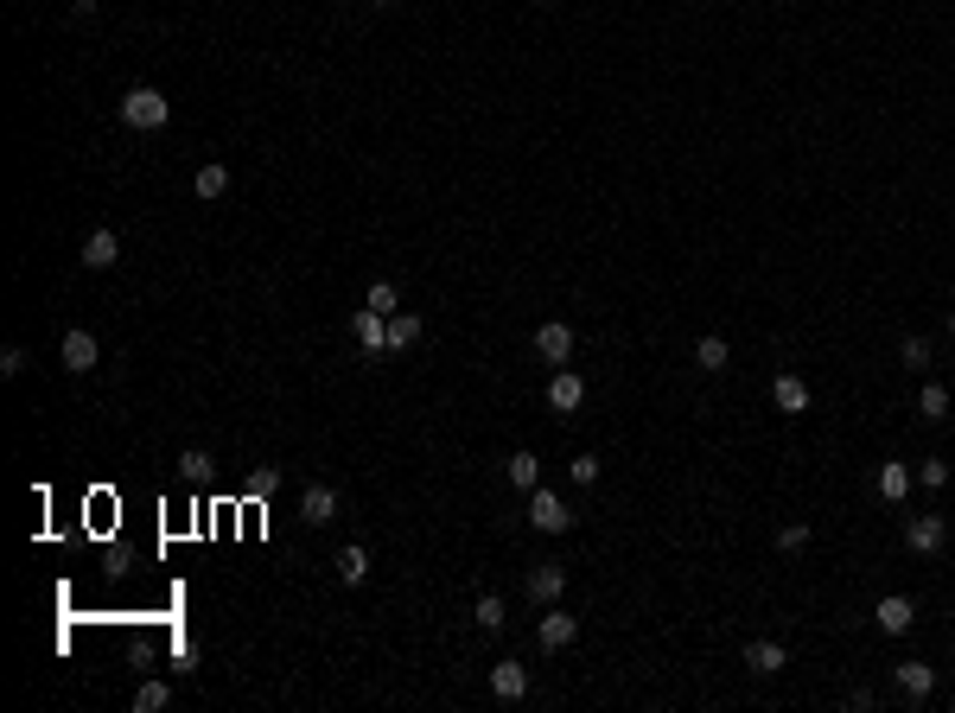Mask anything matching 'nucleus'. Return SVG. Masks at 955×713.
I'll return each mask as SVG.
<instances>
[{"mask_svg": "<svg viewBox=\"0 0 955 713\" xmlns=\"http://www.w3.org/2000/svg\"><path fill=\"white\" fill-rule=\"evenodd\" d=\"M96 357H102V344H96L90 332H83V325H71V332H64V344H58V363H64L71 376H90V370H96Z\"/></svg>", "mask_w": 955, "mask_h": 713, "instance_id": "obj_3", "label": "nucleus"}, {"mask_svg": "<svg viewBox=\"0 0 955 713\" xmlns=\"http://www.w3.org/2000/svg\"><path fill=\"white\" fill-rule=\"evenodd\" d=\"M363 306H376V312H402V300H395V281H376L370 287V300Z\"/></svg>", "mask_w": 955, "mask_h": 713, "instance_id": "obj_30", "label": "nucleus"}, {"mask_svg": "<svg viewBox=\"0 0 955 713\" xmlns=\"http://www.w3.org/2000/svg\"><path fill=\"white\" fill-rule=\"evenodd\" d=\"M949 332H955V306H949Z\"/></svg>", "mask_w": 955, "mask_h": 713, "instance_id": "obj_35", "label": "nucleus"}, {"mask_svg": "<svg viewBox=\"0 0 955 713\" xmlns=\"http://www.w3.org/2000/svg\"><path fill=\"white\" fill-rule=\"evenodd\" d=\"M370 7H395V0H370Z\"/></svg>", "mask_w": 955, "mask_h": 713, "instance_id": "obj_34", "label": "nucleus"}, {"mask_svg": "<svg viewBox=\"0 0 955 713\" xmlns=\"http://www.w3.org/2000/svg\"><path fill=\"white\" fill-rule=\"evenodd\" d=\"M472 618L484 624V631H503V599H497V593H484V599L472 605Z\"/></svg>", "mask_w": 955, "mask_h": 713, "instance_id": "obj_27", "label": "nucleus"}, {"mask_svg": "<svg viewBox=\"0 0 955 713\" xmlns=\"http://www.w3.org/2000/svg\"><path fill=\"white\" fill-rule=\"evenodd\" d=\"M561 593H567V573L554 567V561L529 573V599H535V605H561Z\"/></svg>", "mask_w": 955, "mask_h": 713, "instance_id": "obj_12", "label": "nucleus"}, {"mask_svg": "<svg viewBox=\"0 0 955 713\" xmlns=\"http://www.w3.org/2000/svg\"><path fill=\"white\" fill-rule=\"evenodd\" d=\"M905 491H911L905 459H885V465H879V497H885V503H905Z\"/></svg>", "mask_w": 955, "mask_h": 713, "instance_id": "obj_19", "label": "nucleus"}, {"mask_svg": "<svg viewBox=\"0 0 955 713\" xmlns=\"http://www.w3.org/2000/svg\"><path fill=\"white\" fill-rule=\"evenodd\" d=\"M491 694H497V701H523V694H529V669L523 663H497L491 669Z\"/></svg>", "mask_w": 955, "mask_h": 713, "instance_id": "obj_14", "label": "nucleus"}, {"mask_svg": "<svg viewBox=\"0 0 955 713\" xmlns=\"http://www.w3.org/2000/svg\"><path fill=\"white\" fill-rule=\"evenodd\" d=\"M771 402H777V414H809V382L784 370V376L771 382Z\"/></svg>", "mask_w": 955, "mask_h": 713, "instance_id": "obj_10", "label": "nucleus"}, {"mask_svg": "<svg viewBox=\"0 0 955 713\" xmlns=\"http://www.w3.org/2000/svg\"><path fill=\"white\" fill-rule=\"evenodd\" d=\"M115 262H121L115 230H90V236H83V268H115Z\"/></svg>", "mask_w": 955, "mask_h": 713, "instance_id": "obj_13", "label": "nucleus"}, {"mask_svg": "<svg viewBox=\"0 0 955 713\" xmlns=\"http://www.w3.org/2000/svg\"><path fill=\"white\" fill-rule=\"evenodd\" d=\"M179 478H185V484H211V452H185V459H179Z\"/></svg>", "mask_w": 955, "mask_h": 713, "instance_id": "obj_26", "label": "nucleus"}, {"mask_svg": "<svg viewBox=\"0 0 955 713\" xmlns=\"http://www.w3.org/2000/svg\"><path fill=\"white\" fill-rule=\"evenodd\" d=\"M166 115H172V102H166L160 90H147V83L121 96V121H128V128H160Z\"/></svg>", "mask_w": 955, "mask_h": 713, "instance_id": "obj_1", "label": "nucleus"}, {"mask_svg": "<svg viewBox=\"0 0 955 713\" xmlns=\"http://www.w3.org/2000/svg\"><path fill=\"white\" fill-rule=\"evenodd\" d=\"M745 663H752V675H777L790 656H784V643H777V637H752V643H745Z\"/></svg>", "mask_w": 955, "mask_h": 713, "instance_id": "obj_11", "label": "nucleus"}, {"mask_svg": "<svg viewBox=\"0 0 955 713\" xmlns=\"http://www.w3.org/2000/svg\"><path fill=\"white\" fill-rule=\"evenodd\" d=\"M873 624H879V631H885V637H905V631H911V624H917V605H911L905 593H885V599L873 605Z\"/></svg>", "mask_w": 955, "mask_h": 713, "instance_id": "obj_6", "label": "nucleus"}, {"mask_svg": "<svg viewBox=\"0 0 955 713\" xmlns=\"http://www.w3.org/2000/svg\"><path fill=\"white\" fill-rule=\"evenodd\" d=\"M421 332H427V325L414 319V312H389V357H395V351H414Z\"/></svg>", "mask_w": 955, "mask_h": 713, "instance_id": "obj_17", "label": "nucleus"}, {"mask_svg": "<svg viewBox=\"0 0 955 713\" xmlns=\"http://www.w3.org/2000/svg\"><path fill=\"white\" fill-rule=\"evenodd\" d=\"M917 484H930V491H943V484H949V459H924V465H917Z\"/></svg>", "mask_w": 955, "mask_h": 713, "instance_id": "obj_28", "label": "nucleus"}, {"mask_svg": "<svg viewBox=\"0 0 955 713\" xmlns=\"http://www.w3.org/2000/svg\"><path fill=\"white\" fill-rule=\"evenodd\" d=\"M917 414H924V421H943V414H949V389H943V382H924V395H917Z\"/></svg>", "mask_w": 955, "mask_h": 713, "instance_id": "obj_22", "label": "nucleus"}, {"mask_svg": "<svg viewBox=\"0 0 955 713\" xmlns=\"http://www.w3.org/2000/svg\"><path fill=\"white\" fill-rule=\"evenodd\" d=\"M338 573H344V586H357L363 573H370V554H363L357 542H351V548H338Z\"/></svg>", "mask_w": 955, "mask_h": 713, "instance_id": "obj_24", "label": "nucleus"}, {"mask_svg": "<svg viewBox=\"0 0 955 713\" xmlns=\"http://www.w3.org/2000/svg\"><path fill=\"white\" fill-rule=\"evenodd\" d=\"M0 370H7V376L26 370V351H20V344H7V351H0Z\"/></svg>", "mask_w": 955, "mask_h": 713, "instance_id": "obj_33", "label": "nucleus"}, {"mask_svg": "<svg viewBox=\"0 0 955 713\" xmlns=\"http://www.w3.org/2000/svg\"><path fill=\"white\" fill-rule=\"evenodd\" d=\"M580 637V618L561 612V605H542V624H535V643L542 650H567V643Z\"/></svg>", "mask_w": 955, "mask_h": 713, "instance_id": "obj_4", "label": "nucleus"}, {"mask_svg": "<svg viewBox=\"0 0 955 713\" xmlns=\"http://www.w3.org/2000/svg\"><path fill=\"white\" fill-rule=\"evenodd\" d=\"M803 542H809V523H790L784 535H777V548H784V554H796V548H803Z\"/></svg>", "mask_w": 955, "mask_h": 713, "instance_id": "obj_32", "label": "nucleus"}, {"mask_svg": "<svg viewBox=\"0 0 955 713\" xmlns=\"http://www.w3.org/2000/svg\"><path fill=\"white\" fill-rule=\"evenodd\" d=\"M580 402H586V382H580V376H573L567 363H561V370L548 376V408H554V414H573Z\"/></svg>", "mask_w": 955, "mask_h": 713, "instance_id": "obj_9", "label": "nucleus"}, {"mask_svg": "<svg viewBox=\"0 0 955 713\" xmlns=\"http://www.w3.org/2000/svg\"><path fill=\"white\" fill-rule=\"evenodd\" d=\"M892 682H898V694H905V701H924V694L936 688V669H930V663H898Z\"/></svg>", "mask_w": 955, "mask_h": 713, "instance_id": "obj_15", "label": "nucleus"}, {"mask_svg": "<svg viewBox=\"0 0 955 713\" xmlns=\"http://www.w3.org/2000/svg\"><path fill=\"white\" fill-rule=\"evenodd\" d=\"M694 363H701V370L714 376V370H726V363H733V351H726V338H714V332H707L701 344H694Z\"/></svg>", "mask_w": 955, "mask_h": 713, "instance_id": "obj_20", "label": "nucleus"}, {"mask_svg": "<svg viewBox=\"0 0 955 713\" xmlns=\"http://www.w3.org/2000/svg\"><path fill=\"white\" fill-rule=\"evenodd\" d=\"M274 491H281V472H274V465H255L249 472V503H268Z\"/></svg>", "mask_w": 955, "mask_h": 713, "instance_id": "obj_23", "label": "nucleus"}, {"mask_svg": "<svg viewBox=\"0 0 955 713\" xmlns=\"http://www.w3.org/2000/svg\"><path fill=\"white\" fill-rule=\"evenodd\" d=\"M905 370H930V338H905Z\"/></svg>", "mask_w": 955, "mask_h": 713, "instance_id": "obj_29", "label": "nucleus"}, {"mask_svg": "<svg viewBox=\"0 0 955 713\" xmlns=\"http://www.w3.org/2000/svg\"><path fill=\"white\" fill-rule=\"evenodd\" d=\"M510 484L535 491V484H542V459H535V452H510Z\"/></svg>", "mask_w": 955, "mask_h": 713, "instance_id": "obj_21", "label": "nucleus"}, {"mask_svg": "<svg viewBox=\"0 0 955 713\" xmlns=\"http://www.w3.org/2000/svg\"><path fill=\"white\" fill-rule=\"evenodd\" d=\"M535 351H542L554 370L573 357V325H561V319H548V325H535Z\"/></svg>", "mask_w": 955, "mask_h": 713, "instance_id": "obj_8", "label": "nucleus"}, {"mask_svg": "<svg viewBox=\"0 0 955 713\" xmlns=\"http://www.w3.org/2000/svg\"><path fill=\"white\" fill-rule=\"evenodd\" d=\"M191 191H198L204 204H217L223 191H230V166H217V160H211V166H198V172H191Z\"/></svg>", "mask_w": 955, "mask_h": 713, "instance_id": "obj_18", "label": "nucleus"}, {"mask_svg": "<svg viewBox=\"0 0 955 713\" xmlns=\"http://www.w3.org/2000/svg\"><path fill=\"white\" fill-rule=\"evenodd\" d=\"M529 529H542V535H561V529H573V510L554 491H542V484H535L529 491Z\"/></svg>", "mask_w": 955, "mask_h": 713, "instance_id": "obj_2", "label": "nucleus"}, {"mask_svg": "<svg viewBox=\"0 0 955 713\" xmlns=\"http://www.w3.org/2000/svg\"><path fill=\"white\" fill-rule=\"evenodd\" d=\"M567 472H573V484H599V459H593V452H580Z\"/></svg>", "mask_w": 955, "mask_h": 713, "instance_id": "obj_31", "label": "nucleus"}, {"mask_svg": "<svg viewBox=\"0 0 955 713\" xmlns=\"http://www.w3.org/2000/svg\"><path fill=\"white\" fill-rule=\"evenodd\" d=\"M166 701H172L166 682H141V688H134V713H160Z\"/></svg>", "mask_w": 955, "mask_h": 713, "instance_id": "obj_25", "label": "nucleus"}, {"mask_svg": "<svg viewBox=\"0 0 955 713\" xmlns=\"http://www.w3.org/2000/svg\"><path fill=\"white\" fill-rule=\"evenodd\" d=\"M300 516H306V523H332V516H338V491H332V484H306Z\"/></svg>", "mask_w": 955, "mask_h": 713, "instance_id": "obj_16", "label": "nucleus"}, {"mask_svg": "<svg viewBox=\"0 0 955 713\" xmlns=\"http://www.w3.org/2000/svg\"><path fill=\"white\" fill-rule=\"evenodd\" d=\"M351 338H357V351H389V312L363 306L357 319H351Z\"/></svg>", "mask_w": 955, "mask_h": 713, "instance_id": "obj_7", "label": "nucleus"}, {"mask_svg": "<svg viewBox=\"0 0 955 713\" xmlns=\"http://www.w3.org/2000/svg\"><path fill=\"white\" fill-rule=\"evenodd\" d=\"M943 542H949V523L936 510H924V516H911V523H905V548L911 554H936Z\"/></svg>", "mask_w": 955, "mask_h": 713, "instance_id": "obj_5", "label": "nucleus"}]
</instances>
